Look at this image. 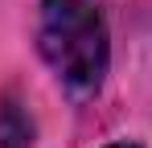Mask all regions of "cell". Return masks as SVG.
<instances>
[{
  "label": "cell",
  "instance_id": "6da1fadb",
  "mask_svg": "<svg viewBox=\"0 0 152 148\" xmlns=\"http://www.w3.org/2000/svg\"><path fill=\"white\" fill-rule=\"evenodd\" d=\"M37 49L53 78L74 99L99 95L111 66V33L103 17V0H41Z\"/></svg>",
  "mask_w": 152,
  "mask_h": 148
},
{
  "label": "cell",
  "instance_id": "3957f363",
  "mask_svg": "<svg viewBox=\"0 0 152 148\" xmlns=\"http://www.w3.org/2000/svg\"><path fill=\"white\" fill-rule=\"evenodd\" d=\"M107 148H140V144H127V140H124V144H107Z\"/></svg>",
  "mask_w": 152,
  "mask_h": 148
},
{
  "label": "cell",
  "instance_id": "7a4b0ae2",
  "mask_svg": "<svg viewBox=\"0 0 152 148\" xmlns=\"http://www.w3.org/2000/svg\"><path fill=\"white\" fill-rule=\"evenodd\" d=\"M0 148H33V119L17 91L0 95Z\"/></svg>",
  "mask_w": 152,
  "mask_h": 148
}]
</instances>
